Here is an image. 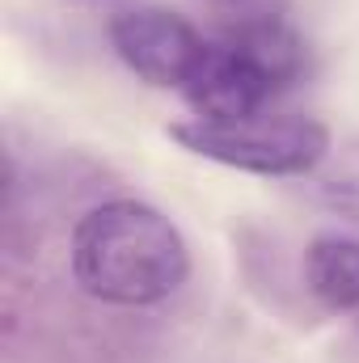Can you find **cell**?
<instances>
[{
    "label": "cell",
    "mask_w": 359,
    "mask_h": 363,
    "mask_svg": "<svg viewBox=\"0 0 359 363\" xmlns=\"http://www.w3.org/2000/svg\"><path fill=\"white\" fill-rule=\"evenodd\" d=\"M72 283L110 308H153L190 274V250L178 224L140 199L89 207L68 241Z\"/></svg>",
    "instance_id": "obj_1"
},
{
    "label": "cell",
    "mask_w": 359,
    "mask_h": 363,
    "mask_svg": "<svg viewBox=\"0 0 359 363\" xmlns=\"http://www.w3.org/2000/svg\"><path fill=\"white\" fill-rule=\"evenodd\" d=\"M170 140L228 169L258 174V178H304L317 174V165L330 157V131L313 118H279V114H254V118H186L170 123Z\"/></svg>",
    "instance_id": "obj_2"
},
{
    "label": "cell",
    "mask_w": 359,
    "mask_h": 363,
    "mask_svg": "<svg viewBox=\"0 0 359 363\" xmlns=\"http://www.w3.org/2000/svg\"><path fill=\"white\" fill-rule=\"evenodd\" d=\"M110 43L118 60L157 89H186L194 77L207 43L203 34L174 9L161 4H136L110 17Z\"/></svg>",
    "instance_id": "obj_3"
},
{
    "label": "cell",
    "mask_w": 359,
    "mask_h": 363,
    "mask_svg": "<svg viewBox=\"0 0 359 363\" xmlns=\"http://www.w3.org/2000/svg\"><path fill=\"white\" fill-rule=\"evenodd\" d=\"M292 85L270 60H263L258 51H250L245 43H207L194 77L186 81V101L194 106V118H254L267 114L270 97Z\"/></svg>",
    "instance_id": "obj_4"
},
{
    "label": "cell",
    "mask_w": 359,
    "mask_h": 363,
    "mask_svg": "<svg viewBox=\"0 0 359 363\" xmlns=\"http://www.w3.org/2000/svg\"><path fill=\"white\" fill-rule=\"evenodd\" d=\"M304 283L326 308H359V237H313L304 250Z\"/></svg>",
    "instance_id": "obj_5"
},
{
    "label": "cell",
    "mask_w": 359,
    "mask_h": 363,
    "mask_svg": "<svg viewBox=\"0 0 359 363\" xmlns=\"http://www.w3.org/2000/svg\"><path fill=\"white\" fill-rule=\"evenodd\" d=\"M317 199L347 216H359V144L343 148L338 161L317 178Z\"/></svg>",
    "instance_id": "obj_6"
}]
</instances>
